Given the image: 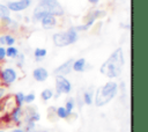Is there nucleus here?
Segmentation results:
<instances>
[{
    "label": "nucleus",
    "instance_id": "f257e3e1",
    "mask_svg": "<svg viewBox=\"0 0 148 132\" xmlns=\"http://www.w3.org/2000/svg\"><path fill=\"white\" fill-rule=\"evenodd\" d=\"M124 65H125L124 50L123 47H117L108 57V59L101 65L99 72L109 79H117L120 76Z\"/></svg>",
    "mask_w": 148,
    "mask_h": 132
},
{
    "label": "nucleus",
    "instance_id": "f03ea898",
    "mask_svg": "<svg viewBox=\"0 0 148 132\" xmlns=\"http://www.w3.org/2000/svg\"><path fill=\"white\" fill-rule=\"evenodd\" d=\"M65 14L64 7L58 0H38L32 10L31 19L34 22H39L45 15H53L56 17H62Z\"/></svg>",
    "mask_w": 148,
    "mask_h": 132
},
{
    "label": "nucleus",
    "instance_id": "7ed1b4c3",
    "mask_svg": "<svg viewBox=\"0 0 148 132\" xmlns=\"http://www.w3.org/2000/svg\"><path fill=\"white\" fill-rule=\"evenodd\" d=\"M118 90H119V86L116 81L110 80L105 82L103 86L98 87L94 93V104L98 108L106 105L117 96Z\"/></svg>",
    "mask_w": 148,
    "mask_h": 132
},
{
    "label": "nucleus",
    "instance_id": "20e7f679",
    "mask_svg": "<svg viewBox=\"0 0 148 132\" xmlns=\"http://www.w3.org/2000/svg\"><path fill=\"white\" fill-rule=\"evenodd\" d=\"M79 34L74 27H69L66 31H59L52 35V43L57 47H65L69 46L74 43L77 42L79 39Z\"/></svg>",
    "mask_w": 148,
    "mask_h": 132
},
{
    "label": "nucleus",
    "instance_id": "39448f33",
    "mask_svg": "<svg viewBox=\"0 0 148 132\" xmlns=\"http://www.w3.org/2000/svg\"><path fill=\"white\" fill-rule=\"evenodd\" d=\"M106 15L105 10H102V9H92L90 13H88L86 15V19H84V23L83 24H80V25H74V29L77 31V32H81V31H88L92 25L94 23L96 22V20L98 19H102Z\"/></svg>",
    "mask_w": 148,
    "mask_h": 132
},
{
    "label": "nucleus",
    "instance_id": "423d86ee",
    "mask_svg": "<svg viewBox=\"0 0 148 132\" xmlns=\"http://www.w3.org/2000/svg\"><path fill=\"white\" fill-rule=\"evenodd\" d=\"M54 83H56V93H57L56 97L60 95H68L72 91V83L64 75H56Z\"/></svg>",
    "mask_w": 148,
    "mask_h": 132
},
{
    "label": "nucleus",
    "instance_id": "0eeeda50",
    "mask_svg": "<svg viewBox=\"0 0 148 132\" xmlns=\"http://www.w3.org/2000/svg\"><path fill=\"white\" fill-rule=\"evenodd\" d=\"M17 72L15 68L13 67H5L2 69H0V82L2 85L6 86H10L13 85L16 80H17Z\"/></svg>",
    "mask_w": 148,
    "mask_h": 132
},
{
    "label": "nucleus",
    "instance_id": "6e6552de",
    "mask_svg": "<svg viewBox=\"0 0 148 132\" xmlns=\"http://www.w3.org/2000/svg\"><path fill=\"white\" fill-rule=\"evenodd\" d=\"M30 5H31V1L29 0H13V1H8L6 6L9 9V12L20 13V12L28 9Z\"/></svg>",
    "mask_w": 148,
    "mask_h": 132
},
{
    "label": "nucleus",
    "instance_id": "1a4fd4ad",
    "mask_svg": "<svg viewBox=\"0 0 148 132\" xmlns=\"http://www.w3.org/2000/svg\"><path fill=\"white\" fill-rule=\"evenodd\" d=\"M73 61H74V59H72V58L66 60V61H64L62 64H60L58 67L54 68L53 74L54 75H64V76L68 75L72 72V64H73Z\"/></svg>",
    "mask_w": 148,
    "mask_h": 132
},
{
    "label": "nucleus",
    "instance_id": "9d476101",
    "mask_svg": "<svg viewBox=\"0 0 148 132\" xmlns=\"http://www.w3.org/2000/svg\"><path fill=\"white\" fill-rule=\"evenodd\" d=\"M39 23H40L43 29L51 30V29H53L58 25V17H56L53 15H45L44 17L40 19Z\"/></svg>",
    "mask_w": 148,
    "mask_h": 132
},
{
    "label": "nucleus",
    "instance_id": "9b49d317",
    "mask_svg": "<svg viewBox=\"0 0 148 132\" xmlns=\"http://www.w3.org/2000/svg\"><path fill=\"white\" fill-rule=\"evenodd\" d=\"M8 116H9L10 122H13L14 124L20 125V124H22V122H23L24 110H23V108H21V107H15V108L8 113Z\"/></svg>",
    "mask_w": 148,
    "mask_h": 132
},
{
    "label": "nucleus",
    "instance_id": "f8f14e48",
    "mask_svg": "<svg viewBox=\"0 0 148 132\" xmlns=\"http://www.w3.org/2000/svg\"><path fill=\"white\" fill-rule=\"evenodd\" d=\"M49 75L50 74H49L47 69L45 67H43V66L36 67L32 71V78L37 82H44V81H46V79L49 78Z\"/></svg>",
    "mask_w": 148,
    "mask_h": 132
},
{
    "label": "nucleus",
    "instance_id": "ddd939ff",
    "mask_svg": "<svg viewBox=\"0 0 148 132\" xmlns=\"http://www.w3.org/2000/svg\"><path fill=\"white\" fill-rule=\"evenodd\" d=\"M15 43H16V38L12 34L6 32V34L0 35V45L1 46H3V47L13 46V45H15Z\"/></svg>",
    "mask_w": 148,
    "mask_h": 132
},
{
    "label": "nucleus",
    "instance_id": "4468645a",
    "mask_svg": "<svg viewBox=\"0 0 148 132\" xmlns=\"http://www.w3.org/2000/svg\"><path fill=\"white\" fill-rule=\"evenodd\" d=\"M86 66H87V60L84 58H77L72 64V71L76 73H82L86 69Z\"/></svg>",
    "mask_w": 148,
    "mask_h": 132
},
{
    "label": "nucleus",
    "instance_id": "2eb2a0df",
    "mask_svg": "<svg viewBox=\"0 0 148 132\" xmlns=\"http://www.w3.org/2000/svg\"><path fill=\"white\" fill-rule=\"evenodd\" d=\"M0 21L3 23V27L7 28V29H9V30H16L18 28V22L15 21V20H13L10 16L9 17H6V19H2Z\"/></svg>",
    "mask_w": 148,
    "mask_h": 132
},
{
    "label": "nucleus",
    "instance_id": "dca6fc26",
    "mask_svg": "<svg viewBox=\"0 0 148 132\" xmlns=\"http://www.w3.org/2000/svg\"><path fill=\"white\" fill-rule=\"evenodd\" d=\"M82 102L86 105H91L94 103V91L90 90V89L83 91V94H82Z\"/></svg>",
    "mask_w": 148,
    "mask_h": 132
},
{
    "label": "nucleus",
    "instance_id": "f3484780",
    "mask_svg": "<svg viewBox=\"0 0 148 132\" xmlns=\"http://www.w3.org/2000/svg\"><path fill=\"white\" fill-rule=\"evenodd\" d=\"M47 56V50L44 47H36L34 50V57L37 61H42Z\"/></svg>",
    "mask_w": 148,
    "mask_h": 132
},
{
    "label": "nucleus",
    "instance_id": "a211bd4d",
    "mask_svg": "<svg viewBox=\"0 0 148 132\" xmlns=\"http://www.w3.org/2000/svg\"><path fill=\"white\" fill-rule=\"evenodd\" d=\"M18 53H20V51L15 45L6 47V58H8V59H16Z\"/></svg>",
    "mask_w": 148,
    "mask_h": 132
},
{
    "label": "nucleus",
    "instance_id": "6ab92c4d",
    "mask_svg": "<svg viewBox=\"0 0 148 132\" xmlns=\"http://www.w3.org/2000/svg\"><path fill=\"white\" fill-rule=\"evenodd\" d=\"M53 96H54V91H53L51 88H45V89H43L42 93H40V98H42L44 102L50 101Z\"/></svg>",
    "mask_w": 148,
    "mask_h": 132
},
{
    "label": "nucleus",
    "instance_id": "aec40b11",
    "mask_svg": "<svg viewBox=\"0 0 148 132\" xmlns=\"http://www.w3.org/2000/svg\"><path fill=\"white\" fill-rule=\"evenodd\" d=\"M56 115H57V117L60 118V119H67L72 113H69V112L64 108V105H62V107H58V108L56 109Z\"/></svg>",
    "mask_w": 148,
    "mask_h": 132
},
{
    "label": "nucleus",
    "instance_id": "412c9836",
    "mask_svg": "<svg viewBox=\"0 0 148 132\" xmlns=\"http://www.w3.org/2000/svg\"><path fill=\"white\" fill-rule=\"evenodd\" d=\"M24 93H22V91H17L15 95H13V97H14V102H15V104H16V107H21V108H23V104H24Z\"/></svg>",
    "mask_w": 148,
    "mask_h": 132
},
{
    "label": "nucleus",
    "instance_id": "4be33fe9",
    "mask_svg": "<svg viewBox=\"0 0 148 132\" xmlns=\"http://www.w3.org/2000/svg\"><path fill=\"white\" fill-rule=\"evenodd\" d=\"M75 107H76V102H75V98H73V97L67 98L66 102H65V105H64V108H65L69 113H73Z\"/></svg>",
    "mask_w": 148,
    "mask_h": 132
},
{
    "label": "nucleus",
    "instance_id": "5701e85b",
    "mask_svg": "<svg viewBox=\"0 0 148 132\" xmlns=\"http://www.w3.org/2000/svg\"><path fill=\"white\" fill-rule=\"evenodd\" d=\"M9 16H10V12L7 8V6L3 5V3H0V20L9 17Z\"/></svg>",
    "mask_w": 148,
    "mask_h": 132
},
{
    "label": "nucleus",
    "instance_id": "b1692460",
    "mask_svg": "<svg viewBox=\"0 0 148 132\" xmlns=\"http://www.w3.org/2000/svg\"><path fill=\"white\" fill-rule=\"evenodd\" d=\"M35 98H36V95L34 93H29L27 95H24V104H31L35 102Z\"/></svg>",
    "mask_w": 148,
    "mask_h": 132
},
{
    "label": "nucleus",
    "instance_id": "393cba45",
    "mask_svg": "<svg viewBox=\"0 0 148 132\" xmlns=\"http://www.w3.org/2000/svg\"><path fill=\"white\" fill-rule=\"evenodd\" d=\"M16 59H17V61H16V65L21 68L22 66H23V64H24V54L23 53H18V56L16 57Z\"/></svg>",
    "mask_w": 148,
    "mask_h": 132
},
{
    "label": "nucleus",
    "instance_id": "a878e982",
    "mask_svg": "<svg viewBox=\"0 0 148 132\" xmlns=\"http://www.w3.org/2000/svg\"><path fill=\"white\" fill-rule=\"evenodd\" d=\"M6 60V47L0 45V63Z\"/></svg>",
    "mask_w": 148,
    "mask_h": 132
},
{
    "label": "nucleus",
    "instance_id": "bb28decb",
    "mask_svg": "<svg viewBox=\"0 0 148 132\" xmlns=\"http://www.w3.org/2000/svg\"><path fill=\"white\" fill-rule=\"evenodd\" d=\"M6 93H7V89H6V87L5 86H1L0 85V101L6 96Z\"/></svg>",
    "mask_w": 148,
    "mask_h": 132
},
{
    "label": "nucleus",
    "instance_id": "cd10ccee",
    "mask_svg": "<svg viewBox=\"0 0 148 132\" xmlns=\"http://www.w3.org/2000/svg\"><path fill=\"white\" fill-rule=\"evenodd\" d=\"M10 132H27L24 129H22V127H14Z\"/></svg>",
    "mask_w": 148,
    "mask_h": 132
},
{
    "label": "nucleus",
    "instance_id": "c85d7f7f",
    "mask_svg": "<svg viewBox=\"0 0 148 132\" xmlns=\"http://www.w3.org/2000/svg\"><path fill=\"white\" fill-rule=\"evenodd\" d=\"M99 1H101V0H88V2H89L90 5H92V6L98 5V3H99Z\"/></svg>",
    "mask_w": 148,
    "mask_h": 132
},
{
    "label": "nucleus",
    "instance_id": "c756f323",
    "mask_svg": "<svg viewBox=\"0 0 148 132\" xmlns=\"http://www.w3.org/2000/svg\"><path fill=\"white\" fill-rule=\"evenodd\" d=\"M32 132H49V131H36V130H35V131H32Z\"/></svg>",
    "mask_w": 148,
    "mask_h": 132
},
{
    "label": "nucleus",
    "instance_id": "7c9ffc66",
    "mask_svg": "<svg viewBox=\"0 0 148 132\" xmlns=\"http://www.w3.org/2000/svg\"><path fill=\"white\" fill-rule=\"evenodd\" d=\"M0 132H5V131H3V130H1V129H0Z\"/></svg>",
    "mask_w": 148,
    "mask_h": 132
},
{
    "label": "nucleus",
    "instance_id": "2f4dec72",
    "mask_svg": "<svg viewBox=\"0 0 148 132\" xmlns=\"http://www.w3.org/2000/svg\"><path fill=\"white\" fill-rule=\"evenodd\" d=\"M29 1H32V0H29Z\"/></svg>",
    "mask_w": 148,
    "mask_h": 132
}]
</instances>
